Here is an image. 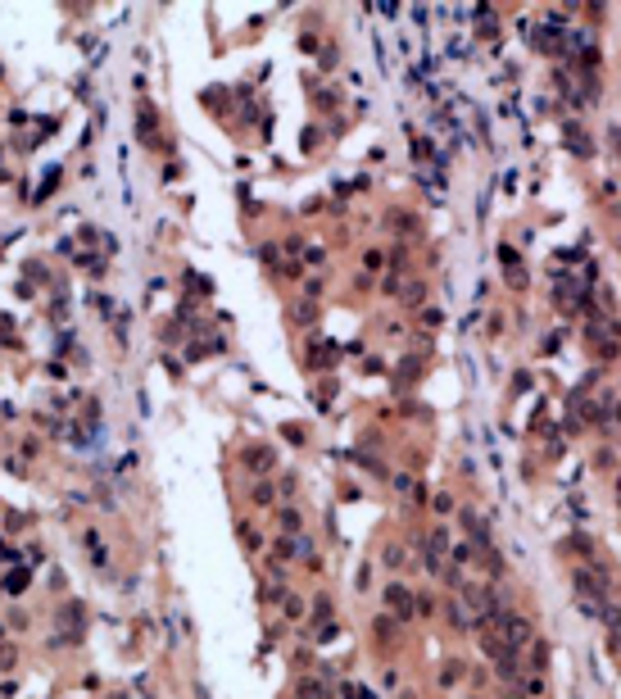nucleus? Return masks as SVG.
I'll return each instance as SVG.
<instances>
[{"label":"nucleus","mask_w":621,"mask_h":699,"mask_svg":"<svg viewBox=\"0 0 621 699\" xmlns=\"http://www.w3.org/2000/svg\"><path fill=\"white\" fill-rule=\"evenodd\" d=\"M381 600H386V609H390L399 622H413L417 618V595L403 586V581H390V586L381 590Z\"/></svg>","instance_id":"obj_1"},{"label":"nucleus","mask_w":621,"mask_h":699,"mask_svg":"<svg viewBox=\"0 0 621 699\" xmlns=\"http://www.w3.org/2000/svg\"><path fill=\"white\" fill-rule=\"evenodd\" d=\"M449 545H454V540H449V531H445V527H431V531L422 536V549H426V554H422V563H426V572H445Z\"/></svg>","instance_id":"obj_2"},{"label":"nucleus","mask_w":621,"mask_h":699,"mask_svg":"<svg viewBox=\"0 0 621 699\" xmlns=\"http://www.w3.org/2000/svg\"><path fill=\"white\" fill-rule=\"evenodd\" d=\"M499 631H503V640L522 654L526 645L535 640V627H531V618H522V613H499Z\"/></svg>","instance_id":"obj_3"},{"label":"nucleus","mask_w":621,"mask_h":699,"mask_svg":"<svg viewBox=\"0 0 621 699\" xmlns=\"http://www.w3.org/2000/svg\"><path fill=\"white\" fill-rule=\"evenodd\" d=\"M240 459H245V468H250L254 477H268V472H277V449H273V445H250L245 454H240Z\"/></svg>","instance_id":"obj_4"},{"label":"nucleus","mask_w":621,"mask_h":699,"mask_svg":"<svg viewBox=\"0 0 621 699\" xmlns=\"http://www.w3.org/2000/svg\"><path fill=\"white\" fill-rule=\"evenodd\" d=\"M463 531H467V540L481 549V554H490V531H485V518L476 514V509H463Z\"/></svg>","instance_id":"obj_5"},{"label":"nucleus","mask_w":621,"mask_h":699,"mask_svg":"<svg viewBox=\"0 0 621 699\" xmlns=\"http://www.w3.org/2000/svg\"><path fill=\"white\" fill-rule=\"evenodd\" d=\"M277 527H282V536H299L304 531V514L286 504V509H277Z\"/></svg>","instance_id":"obj_6"},{"label":"nucleus","mask_w":621,"mask_h":699,"mask_svg":"<svg viewBox=\"0 0 621 699\" xmlns=\"http://www.w3.org/2000/svg\"><path fill=\"white\" fill-rule=\"evenodd\" d=\"M463 677H467V667H463V658H445V667H440V686H445V690H454Z\"/></svg>","instance_id":"obj_7"},{"label":"nucleus","mask_w":621,"mask_h":699,"mask_svg":"<svg viewBox=\"0 0 621 699\" xmlns=\"http://www.w3.org/2000/svg\"><path fill=\"white\" fill-rule=\"evenodd\" d=\"M503 277H508V286H526V273H522V263H517L512 250H503Z\"/></svg>","instance_id":"obj_8"},{"label":"nucleus","mask_w":621,"mask_h":699,"mask_svg":"<svg viewBox=\"0 0 621 699\" xmlns=\"http://www.w3.org/2000/svg\"><path fill=\"white\" fill-rule=\"evenodd\" d=\"M603 618H608V645H612V649H621V609H612V604H608Z\"/></svg>","instance_id":"obj_9"},{"label":"nucleus","mask_w":621,"mask_h":699,"mask_svg":"<svg viewBox=\"0 0 621 699\" xmlns=\"http://www.w3.org/2000/svg\"><path fill=\"white\" fill-rule=\"evenodd\" d=\"M567 136H571V145H576V154H580V159H589V154H594V145H589V136H585V132L576 128V123H567Z\"/></svg>","instance_id":"obj_10"},{"label":"nucleus","mask_w":621,"mask_h":699,"mask_svg":"<svg viewBox=\"0 0 621 699\" xmlns=\"http://www.w3.org/2000/svg\"><path fill=\"white\" fill-rule=\"evenodd\" d=\"M273 495H277V491H273V481H263V477L250 486V500L259 504V509H268V504H273Z\"/></svg>","instance_id":"obj_11"},{"label":"nucleus","mask_w":621,"mask_h":699,"mask_svg":"<svg viewBox=\"0 0 621 699\" xmlns=\"http://www.w3.org/2000/svg\"><path fill=\"white\" fill-rule=\"evenodd\" d=\"M295 699H327V690L317 686V681H299V686H295Z\"/></svg>","instance_id":"obj_12"},{"label":"nucleus","mask_w":621,"mask_h":699,"mask_svg":"<svg viewBox=\"0 0 621 699\" xmlns=\"http://www.w3.org/2000/svg\"><path fill=\"white\" fill-rule=\"evenodd\" d=\"M381 563H386V568H403V563H408V558H403V549H399V545H386Z\"/></svg>","instance_id":"obj_13"},{"label":"nucleus","mask_w":621,"mask_h":699,"mask_svg":"<svg viewBox=\"0 0 621 699\" xmlns=\"http://www.w3.org/2000/svg\"><path fill=\"white\" fill-rule=\"evenodd\" d=\"M431 504H436V514H454V495H449V491H440Z\"/></svg>","instance_id":"obj_14"},{"label":"nucleus","mask_w":621,"mask_h":699,"mask_svg":"<svg viewBox=\"0 0 621 699\" xmlns=\"http://www.w3.org/2000/svg\"><path fill=\"white\" fill-rule=\"evenodd\" d=\"M313 314H317V309L308 305V300H304V305H295V309H291V318H295V323H308V318H313Z\"/></svg>","instance_id":"obj_15"},{"label":"nucleus","mask_w":621,"mask_h":699,"mask_svg":"<svg viewBox=\"0 0 621 699\" xmlns=\"http://www.w3.org/2000/svg\"><path fill=\"white\" fill-rule=\"evenodd\" d=\"M417 613H422V618H431V613H436V604H431V595H417Z\"/></svg>","instance_id":"obj_16"},{"label":"nucleus","mask_w":621,"mask_h":699,"mask_svg":"<svg viewBox=\"0 0 621 699\" xmlns=\"http://www.w3.org/2000/svg\"><path fill=\"white\" fill-rule=\"evenodd\" d=\"M472 699H481V695H472Z\"/></svg>","instance_id":"obj_17"}]
</instances>
